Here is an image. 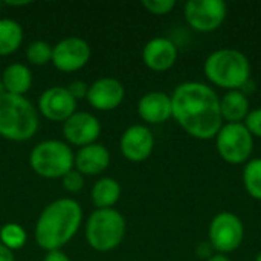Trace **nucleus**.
I'll return each mask as SVG.
<instances>
[{"mask_svg": "<svg viewBox=\"0 0 261 261\" xmlns=\"http://www.w3.org/2000/svg\"><path fill=\"white\" fill-rule=\"evenodd\" d=\"M83 220V210L73 199H58L49 203L40 214L35 225L37 245L47 251H60L78 232Z\"/></svg>", "mask_w": 261, "mask_h": 261, "instance_id": "nucleus-2", "label": "nucleus"}, {"mask_svg": "<svg viewBox=\"0 0 261 261\" xmlns=\"http://www.w3.org/2000/svg\"><path fill=\"white\" fill-rule=\"evenodd\" d=\"M124 96H125V89L122 83L110 76L96 80L89 86V92H87L89 104L101 112L115 110L122 104Z\"/></svg>", "mask_w": 261, "mask_h": 261, "instance_id": "nucleus-14", "label": "nucleus"}, {"mask_svg": "<svg viewBox=\"0 0 261 261\" xmlns=\"http://www.w3.org/2000/svg\"><path fill=\"white\" fill-rule=\"evenodd\" d=\"M23 41V29L12 18H0V57L17 52Z\"/></svg>", "mask_w": 261, "mask_h": 261, "instance_id": "nucleus-21", "label": "nucleus"}, {"mask_svg": "<svg viewBox=\"0 0 261 261\" xmlns=\"http://www.w3.org/2000/svg\"><path fill=\"white\" fill-rule=\"evenodd\" d=\"M173 118L193 138L214 139L223 125L220 98L216 90L200 81L179 84L171 95Z\"/></svg>", "mask_w": 261, "mask_h": 261, "instance_id": "nucleus-1", "label": "nucleus"}, {"mask_svg": "<svg viewBox=\"0 0 261 261\" xmlns=\"http://www.w3.org/2000/svg\"><path fill=\"white\" fill-rule=\"evenodd\" d=\"M245 239L242 219L229 211L219 213L213 217L208 228V242L217 254H231L237 251Z\"/></svg>", "mask_w": 261, "mask_h": 261, "instance_id": "nucleus-8", "label": "nucleus"}, {"mask_svg": "<svg viewBox=\"0 0 261 261\" xmlns=\"http://www.w3.org/2000/svg\"><path fill=\"white\" fill-rule=\"evenodd\" d=\"M26 58L34 66H44L52 61V46L43 40L32 41L26 49Z\"/></svg>", "mask_w": 261, "mask_h": 261, "instance_id": "nucleus-24", "label": "nucleus"}, {"mask_svg": "<svg viewBox=\"0 0 261 261\" xmlns=\"http://www.w3.org/2000/svg\"><path fill=\"white\" fill-rule=\"evenodd\" d=\"M75 170L83 176H96L110 165V151L102 144H90L81 147L75 154Z\"/></svg>", "mask_w": 261, "mask_h": 261, "instance_id": "nucleus-17", "label": "nucleus"}, {"mask_svg": "<svg viewBox=\"0 0 261 261\" xmlns=\"http://www.w3.org/2000/svg\"><path fill=\"white\" fill-rule=\"evenodd\" d=\"M196 255L199 257V258H210V257H213L214 255V249H213V246L210 245V242H203V243H199L197 245V248H196Z\"/></svg>", "mask_w": 261, "mask_h": 261, "instance_id": "nucleus-29", "label": "nucleus"}, {"mask_svg": "<svg viewBox=\"0 0 261 261\" xmlns=\"http://www.w3.org/2000/svg\"><path fill=\"white\" fill-rule=\"evenodd\" d=\"M249 112V98L243 90H229L220 98V113L223 124L243 122Z\"/></svg>", "mask_w": 261, "mask_h": 261, "instance_id": "nucleus-18", "label": "nucleus"}, {"mask_svg": "<svg viewBox=\"0 0 261 261\" xmlns=\"http://www.w3.org/2000/svg\"><path fill=\"white\" fill-rule=\"evenodd\" d=\"M0 261H14V252L0 243Z\"/></svg>", "mask_w": 261, "mask_h": 261, "instance_id": "nucleus-31", "label": "nucleus"}, {"mask_svg": "<svg viewBox=\"0 0 261 261\" xmlns=\"http://www.w3.org/2000/svg\"><path fill=\"white\" fill-rule=\"evenodd\" d=\"M203 72L210 83L226 92L243 90L251 80V61L239 49L222 47L206 57Z\"/></svg>", "mask_w": 261, "mask_h": 261, "instance_id": "nucleus-3", "label": "nucleus"}, {"mask_svg": "<svg viewBox=\"0 0 261 261\" xmlns=\"http://www.w3.org/2000/svg\"><path fill=\"white\" fill-rule=\"evenodd\" d=\"M122 156L130 162H144L150 158L154 148V136L147 125L128 127L119 141Z\"/></svg>", "mask_w": 261, "mask_h": 261, "instance_id": "nucleus-12", "label": "nucleus"}, {"mask_svg": "<svg viewBox=\"0 0 261 261\" xmlns=\"http://www.w3.org/2000/svg\"><path fill=\"white\" fill-rule=\"evenodd\" d=\"M255 261H261V252L257 254V257H255Z\"/></svg>", "mask_w": 261, "mask_h": 261, "instance_id": "nucleus-34", "label": "nucleus"}, {"mask_svg": "<svg viewBox=\"0 0 261 261\" xmlns=\"http://www.w3.org/2000/svg\"><path fill=\"white\" fill-rule=\"evenodd\" d=\"M243 185L252 199L261 200V158L249 159L245 164Z\"/></svg>", "mask_w": 261, "mask_h": 261, "instance_id": "nucleus-22", "label": "nucleus"}, {"mask_svg": "<svg viewBox=\"0 0 261 261\" xmlns=\"http://www.w3.org/2000/svg\"><path fill=\"white\" fill-rule=\"evenodd\" d=\"M142 6L153 15H167L174 9L176 2L174 0H142Z\"/></svg>", "mask_w": 261, "mask_h": 261, "instance_id": "nucleus-25", "label": "nucleus"}, {"mask_svg": "<svg viewBox=\"0 0 261 261\" xmlns=\"http://www.w3.org/2000/svg\"><path fill=\"white\" fill-rule=\"evenodd\" d=\"M2 93H5V92H3V87H2V83H0V95H2Z\"/></svg>", "mask_w": 261, "mask_h": 261, "instance_id": "nucleus-35", "label": "nucleus"}, {"mask_svg": "<svg viewBox=\"0 0 261 261\" xmlns=\"http://www.w3.org/2000/svg\"><path fill=\"white\" fill-rule=\"evenodd\" d=\"M28 3L29 2H6V5H9V6H24Z\"/></svg>", "mask_w": 261, "mask_h": 261, "instance_id": "nucleus-33", "label": "nucleus"}, {"mask_svg": "<svg viewBox=\"0 0 261 261\" xmlns=\"http://www.w3.org/2000/svg\"><path fill=\"white\" fill-rule=\"evenodd\" d=\"M125 236V220L113 208L96 210L90 214L86 225V239L92 249L109 252L116 249Z\"/></svg>", "mask_w": 261, "mask_h": 261, "instance_id": "nucleus-5", "label": "nucleus"}, {"mask_svg": "<svg viewBox=\"0 0 261 261\" xmlns=\"http://www.w3.org/2000/svg\"><path fill=\"white\" fill-rule=\"evenodd\" d=\"M90 60V46L80 37H67L52 47V64L61 72L83 69Z\"/></svg>", "mask_w": 261, "mask_h": 261, "instance_id": "nucleus-10", "label": "nucleus"}, {"mask_svg": "<svg viewBox=\"0 0 261 261\" xmlns=\"http://www.w3.org/2000/svg\"><path fill=\"white\" fill-rule=\"evenodd\" d=\"M43 261H70L69 257L63 252V251H52V252H47V255L44 257Z\"/></svg>", "mask_w": 261, "mask_h": 261, "instance_id": "nucleus-30", "label": "nucleus"}, {"mask_svg": "<svg viewBox=\"0 0 261 261\" xmlns=\"http://www.w3.org/2000/svg\"><path fill=\"white\" fill-rule=\"evenodd\" d=\"M41 115L54 122H64L76 110V99L69 93L67 87L54 86L46 89L38 99Z\"/></svg>", "mask_w": 261, "mask_h": 261, "instance_id": "nucleus-11", "label": "nucleus"}, {"mask_svg": "<svg viewBox=\"0 0 261 261\" xmlns=\"http://www.w3.org/2000/svg\"><path fill=\"white\" fill-rule=\"evenodd\" d=\"M138 113L148 124H164L173 118L171 96L164 92H148L139 99Z\"/></svg>", "mask_w": 261, "mask_h": 261, "instance_id": "nucleus-16", "label": "nucleus"}, {"mask_svg": "<svg viewBox=\"0 0 261 261\" xmlns=\"http://www.w3.org/2000/svg\"><path fill=\"white\" fill-rule=\"evenodd\" d=\"M214 139L217 153L226 164H246L252 156L254 136L243 122L223 124Z\"/></svg>", "mask_w": 261, "mask_h": 261, "instance_id": "nucleus-7", "label": "nucleus"}, {"mask_svg": "<svg viewBox=\"0 0 261 261\" xmlns=\"http://www.w3.org/2000/svg\"><path fill=\"white\" fill-rule=\"evenodd\" d=\"M0 8H2V2H0Z\"/></svg>", "mask_w": 261, "mask_h": 261, "instance_id": "nucleus-36", "label": "nucleus"}, {"mask_svg": "<svg viewBox=\"0 0 261 261\" xmlns=\"http://www.w3.org/2000/svg\"><path fill=\"white\" fill-rule=\"evenodd\" d=\"M0 83L5 93L24 96L32 86V73L28 66L21 63H12L3 70Z\"/></svg>", "mask_w": 261, "mask_h": 261, "instance_id": "nucleus-19", "label": "nucleus"}, {"mask_svg": "<svg viewBox=\"0 0 261 261\" xmlns=\"http://www.w3.org/2000/svg\"><path fill=\"white\" fill-rule=\"evenodd\" d=\"M26 232L17 223H6L0 229V243L12 252L21 249L26 243Z\"/></svg>", "mask_w": 261, "mask_h": 261, "instance_id": "nucleus-23", "label": "nucleus"}, {"mask_svg": "<svg viewBox=\"0 0 261 261\" xmlns=\"http://www.w3.org/2000/svg\"><path fill=\"white\" fill-rule=\"evenodd\" d=\"M142 61L154 72H165L177 61V46L165 37L151 38L142 49Z\"/></svg>", "mask_w": 261, "mask_h": 261, "instance_id": "nucleus-15", "label": "nucleus"}, {"mask_svg": "<svg viewBox=\"0 0 261 261\" xmlns=\"http://www.w3.org/2000/svg\"><path fill=\"white\" fill-rule=\"evenodd\" d=\"M67 90H69V93H70L76 101H78V99H84V98H87L89 84H86L84 81L76 80V81H72V83L67 86Z\"/></svg>", "mask_w": 261, "mask_h": 261, "instance_id": "nucleus-28", "label": "nucleus"}, {"mask_svg": "<svg viewBox=\"0 0 261 261\" xmlns=\"http://www.w3.org/2000/svg\"><path fill=\"white\" fill-rule=\"evenodd\" d=\"M61 180H63V187L69 193H78L84 187V176L76 170H70L69 173H66L61 177Z\"/></svg>", "mask_w": 261, "mask_h": 261, "instance_id": "nucleus-26", "label": "nucleus"}, {"mask_svg": "<svg viewBox=\"0 0 261 261\" xmlns=\"http://www.w3.org/2000/svg\"><path fill=\"white\" fill-rule=\"evenodd\" d=\"M184 15L193 29L213 32L226 20L228 6L223 0H190L185 3Z\"/></svg>", "mask_w": 261, "mask_h": 261, "instance_id": "nucleus-9", "label": "nucleus"}, {"mask_svg": "<svg viewBox=\"0 0 261 261\" xmlns=\"http://www.w3.org/2000/svg\"><path fill=\"white\" fill-rule=\"evenodd\" d=\"M243 124L246 125V128L251 132V135L254 138H261V107L252 109L248 113Z\"/></svg>", "mask_w": 261, "mask_h": 261, "instance_id": "nucleus-27", "label": "nucleus"}, {"mask_svg": "<svg viewBox=\"0 0 261 261\" xmlns=\"http://www.w3.org/2000/svg\"><path fill=\"white\" fill-rule=\"evenodd\" d=\"M206 261H231V260H229V257H228V255H225V254H217V252H216L213 257H210Z\"/></svg>", "mask_w": 261, "mask_h": 261, "instance_id": "nucleus-32", "label": "nucleus"}, {"mask_svg": "<svg viewBox=\"0 0 261 261\" xmlns=\"http://www.w3.org/2000/svg\"><path fill=\"white\" fill-rule=\"evenodd\" d=\"M29 164L34 173L44 179H61L66 173L73 170L75 156L66 142L49 139L32 148Z\"/></svg>", "mask_w": 261, "mask_h": 261, "instance_id": "nucleus-6", "label": "nucleus"}, {"mask_svg": "<svg viewBox=\"0 0 261 261\" xmlns=\"http://www.w3.org/2000/svg\"><path fill=\"white\" fill-rule=\"evenodd\" d=\"M63 133L69 144L86 147L95 144L101 133V124L98 118L87 112H75L63 124Z\"/></svg>", "mask_w": 261, "mask_h": 261, "instance_id": "nucleus-13", "label": "nucleus"}, {"mask_svg": "<svg viewBox=\"0 0 261 261\" xmlns=\"http://www.w3.org/2000/svg\"><path fill=\"white\" fill-rule=\"evenodd\" d=\"M40 125L35 107L18 95H0V136L12 142H24L34 138Z\"/></svg>", "mask_w": 261, "mask_h": 261, "instance_id": "nucleus-4", "label": "nucleus"}, {"mask_svg": "<svg viewBox=\"0 0 261 261\" xmlns=\"http://www.w3.org/2000/svg\"><path fill=\"white\" fill-rule=\"evenodd\" d=\"M121 197V185L112 177L99 179L92 188V202L98 210L112 208Z\"/></svg>", "mask_w": 261, "mask_h": 261, "instance_id": "nucleus-20", "label": "nucleus"}]
</instances>
